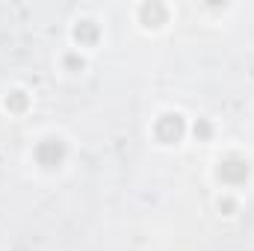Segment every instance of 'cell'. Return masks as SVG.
<instances>
[{
    "mask_svg": "<svg viewBox=\"0 0 254 251\" xmlns=\"http://www.w3.org/2000/svg\"><path fill=\"white\" fill-rule=\"evenodd\" d=\"M195 133H198V136H210V125H204V122L195 125Z\"/></svg>",
    "mask_w": 254,
    "mask_h": 251,
    "instance_id": "6",
    "label": "cell"
},
{
    "mask_svg": "<svg viewBox=\"0 0 254 251\" xmlns=\"http://www.w3.org/2000/svg\"><path fill=\"white\" fill-rule=\"evenodd\" d=\"M74 36H77V42H86V45H92V42L98 39V30H95V24H92V21H83V24L74 30Z\"/></svg>",
    "mask_w": 254,
    "mask_h": 251,
    "instance_id": "4",
    "label": "cell"
},
{
    "mask_svg": "<svg viewBox=\"0 0 254 251\" xmlns=\"http://www.w3.org/2000/svg\"><path fill=\"white\" fill-rule=\"evenodd\" d=\"M219 178H222L225 184H243V181L249 178V166H246L243 160H225V163L219 166Z\"/></svg>",
    "mask_w": 254,
    "mask_h": 251,
    "instance_id": "3",
    "label": "cell"
},
{
    "mask_svg": "<svg viewBox=\"0 0 254 251\" xmlns=\"http://www.w3.org/2000/svg\"><path fill=\"white\" fill-rule=\"evenodd\" d=\"M24 104H27V101H24V95H21V92H15V98H12V107H15V110H21Z\"/></svg>",
    "mask_w": 254,
    "mask_h": 251,
    "instance_id": "5",
    "label": "cell"
},
{
    "mask_svg": "<svg viewBox=\"0 0 254 251\" xmlns=\"http://www.w3.org/2000/svg\"><path fill=\"white\" fill-rule=\"evenodd\" d=\"M63 157H65V145H63V139H45L39 148H36V160L42 163V166H60L63 163Z\"/></svg>",
    "mask_w": 254,
    "mask_h": 251,
    "instance_id": "1",
    "label": "cell"
},
{
    "mask_svg": "<svg viewBox=\"0 0 254 251\" xmlns=\"http://www.w3.org/2000/svg\"><path fill=\"white\" fill-rule=\"evenodd\" d=\"M184 136V119L175 113H169V116H163L160 122H157V139L160 142H178Z\"/></svg>",
    "mask_w": 254,
    "mask_h": 251,
    "instance_id": "2",
    "label": "cell"
}]
</instances>
